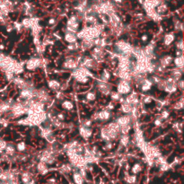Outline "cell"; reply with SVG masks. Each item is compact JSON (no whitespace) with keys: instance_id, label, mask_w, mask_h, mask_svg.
<instances>
[{"instance_id":"cell-1","label":"cell","mask_w":184,"mask_h":184,"mask_svg":"<svg viewBox=\"0 0 184 184\" xmlns=\"http://www.w3.org/2000/svg\"><path fill=\"white\" fill-rule=\"evenodd\" d=\"M103 30V25L102 24H94L90 27H85L83 30L77 32V37L79 39H90L93 40L98 39V37L102 34Z\"/></svg>"},{"instance_id":"cell-2","label":"cell","mask_w":184,"mask_h":184,"mask_svg":"<svg viewBox=\"0 0 184 184\" xmlns=\"http://www.w3.org/2000/svg\"><path fill=\"white\" fill-rule=\"evenodd\" d=\"M96 11L98 15L109 16L111 13H116V6L113 0H103L96 3Z\"/></svg>"},{"instance_id":"cell-3","label":"cell","mask_w":184,"mask_h":184,"mask_svg":"<svg viewBox=\"0 0 184 184\" xmlns=\"http://www.w3.org/2000/svg\"><path fill=\"white\" fill-rule=\"evenodd\" d=\"M73 76L75 77V78L77 82L81 83V84H85V83L88 82V80H89L88 77L91 76V73L85 68L79 67V68L74 69Z\"/></svg>"},{"instance_id":"cell-4","label":"cell","mask_w":184,"mask_h":184,"mask_svg":"<svg viewBox=\"0 0 184 184\" xmlns=\"http://www.w3.org/2000/svg\"><path fill=\"white\" fill-rule=\"evenodd\" d=\"M79 26H80V20L78 19L77 14L71 15L67 22H66V32H72V33H77L78 32Z\"/></svg>"},{"instance_id":"cell-5","label":"cell","mask_w":184,"mask_h":184,"mask_svg":"<svg viewBox=\"0 0 184 184\" xmlns=\"http://www.w3.org/2000/svg\"><path fill=\"white\" fill-rule=\"evenodd\" d=\"M105 129L107 134H108V137H109L111 141L117 139L120 135V127L116 122L110 123L108 126H106Z\"/></svg>"},{"instance_id":"cell-6","label":"cell","mask_w":184,"mask_h":184,"mask_svg":"<svg viewBox=\"0 0 184 184\" xmlns=\"http://www.w3.org/2000/svg\"><path fill=\"white\" fill-rule=\"evenodd\" d=\"M162 1L163 0H142L141 4L143 8L145 9V13H149L155 11Z\"/></svg>"},{"instance_id":"cell-7","label":"cell","mask_w":184,"mask_h":184,"mask_svg":"<svg viewBox=\"0 0 184 184\" xmlns=\"http://www.w3.org/2000/svg\"><path fill=\"white\" fill-rule=\"evenodd\" d=\"M117 90H118L117 92H118L119 94H129L131 92V86H130L129 81L122 80L118 83Z\"/></svg>"},{"instance_id":"cell-8","label":"cell","mask_w":184,"mask_h":184,"mask_svg":"<svg viewBox=\"0 0 184 184\" xmlns=\"http://www.w3.org/2000/svg\"><path fill=\"white\" fill-rule=\"evenodd\" d=\"M92 59L94 61H97V62H100V61H103V58H104V51H103V48L102 47H99V46H96L92 52Z\"/></svg>"},{"instance_id":"cell-9","label":"cell","mask_w":184,"mask_h":184,"mask_svg":"<svg viewBox=\"0 0 184 184\" xmlns=\"http://www.w3.org/2000/svg\"><path fill=\"white\" fill-rule=\"evenodd\" d=\"M88 5H89L88 0H78L77 2L76 6H75V10L77 12L78 14H83V13H84V12H85Z\"/></svg>"},{"instance_id":"cell-10","label":"cell","mask_w":184,"mask_h":184,"mask_svg":"<svg viewBox=\"0 0 184 184\" xmlns=\"http://www.w3.org/2000/svg\"><path fill=\"white\" fill-rule=\"evenodd\" d=\"M97 88L100 92L103 94H109L111 92V86L107 83V82H103V81H98L97 83Z\"/></svg>"},{"instance_id":"cell-11","label":"cell","mask_w":184,"mask_h":184,"mask_svg":"<svg viewBox=\"0 0 184 184\" xmlns=\"http://www.w3.org/2000/svg\"><path fill=\"white\" fill-rule=\"evenodd\" d=\"M41 64V60L38 58H32L29 59L26 63V68L28 70H34L38 68Z\"/></svg>"},{"instance_id":"cell-12","label":"cell","mask_w":184,"mask_h":184,"mask_svg":"<svg viewBox=\"0 0 184 184\" xmlns=\"http://www.w3.org/2000/svg\"><path fill=\"white\" fill-rule=\"evenodd\" d=\"M80 65H81V67L85 68V69L88 70V69H91V68L94 67L95 61L91 58H81Z\"/></svg>"},{"instance_id":"cell-13","label":"cell","mask_w":184,"mask_h":184,"mask_svg":"<svg viewBox=\"0 0 184 184\" xmlns=\"http://www.w3.org/2000/svg\"><path fill=\"white\" fill-rule=\"evenodd\" d=\"M130 122H131V117L130 115H124V116H121L116 119V123L119 127L130 125Z\"/></svg>"},{"instance_id":"cell-14","label":"cell","mask_w":184,"mask_h":184,"mask_svg":"<svg viewBox=\"0 0 184 184\" xmlns=\"http://www.w3.org/2000/svg\"><path fill=\"white\" fill-rule=\"evenodd\" d=\"M167 11H168V5H167V3H166L164 0H163V1L159 4V6H158L156 8V12L160 16L165 14V13H166Z\"/></svg>"},{"instance_id":"cell-15","label":"cell","mask_w":184,"mask_h":184,"mask_svg":"<svg viewBox=\"0 0 184 184\" xmlns=\"http://www.w3.org/2000/svg\"><path fill=\"white\" fill-rule=\"evenodd\" d=\"M33 90L34 89H31V88H25L23 89L21 92V97L23 99H24L25 101H30L33 99Z\"/></svg>"},{"instance_id":"cell-16","label":"cell","mask_w":184,"mask_h":184,"mask_svg":"<svg viewBox=\"0 0 184 184\" xmlns=\"http://www.w3.org/2000/svg\"><path fill=\"white\" fill-rule=\"evenodd\" d=\"M77 60H75L73 58H67L63 64V67L66 69H76L77 67Z\"/></svg>"},{"instance_id":"cell-17","label":"cell","mask_w":184,"mask_h":184,"mask_svg":"<svg viewBox=\"0 0 184 184\" xmlns=\"http://www.w3.org/2000/svg\"><path fill=\"white\" fill-rule=\"evenodd\" d=\"M95 118L99 119V120H102V121H106V120L110 119V118H111V112L108 110L102 111L99 113H96Z\"/></svg>"},{"instance_id":"cell-18","label":"cell","mask_w":184,"mask_h":184,"mask_svg":"<svg viewBox=\"0 0 184 184\" xmlns=\"http://www.w3.org/2000/svg\"><path fill=\"white\" fill-rule=\"evenodd\" d=\"M77 39V37L76 33H72V32H66L65 33V40L66 42H68L69 44L76 43Z\"/></svg>"},{"instance_id":"cell-19","label":"cell","mask_w":184,"mask_h":184,"mask_svg":"<svg viewBox=\"0 0 184 184\" xmlns=\"http://www.w3.org/2000/svg\"><path fill=\"white\" fill-rule=\"evenodd\" d=\"M12 104H13V103H11L10 102H2V103H0V114L9 111L11 110Z\"/></svg>"},{"instance_id":"cell-20","label":"cell","mask_w":184,"mask_h":184,"mask_svg":"<svg viewBox=\"0 0 184 184\" xmlns=\"http://www.w3.org/2000/svg\"><path fill=\"white\" fill-rule=\"evenodd\" d=\"M80 135L84 137V138H89L92 135V130L90 128H84V127H80Z\"/></svg>"},{"instance_id":"cell-21","label":"cell","mask_w":184,"mask_h":184,"mask_svg":"<svg viewBox=\"0 0 184 184\" xmlns=\"http://www.w3.org/2000/svg\"><path fill=\"white\" fill-rule=\"evenodd\" d=\"M73 182L75 184H84V178L81 175L79 171H75L73 174Z\"/></svg>"},{"instance_id":"cell-22","label":"cell","mask_w":184,"mask_h":184,"mask_svg":"<svg viewBox=\"0 0 184 184\" xmlns=\"http://www.w3.org/2000/svg\"><path fill=\"white\" fill-rule=\"evenodd\" d=\"M172 58L171 56H164L160 59V66H163V68H165L166 66H168L171 62H172Z\"/></svg>"},{"instance_id":"cell-23","label":"cell","mask_w":184,"mask_h":184,"mask_svg":"<svg viewBox=\"0 0 184 184\" xmlns=\"http://www.w3.org/2000/svg\"><path fill=\"white\" fill-rule=\"evenodd\" d=\"M154 84L152 83V81H151V79H146L145 78L144 80V82H143V84H141V91H143V92H147V91H149L151 88H152V85H153Z\"/></svg>"},{"instance_id":"cell-24","label":"cell","mask_w":184,"mask_h":184,"mask_svg":"<svg viewBox=\"0 0 184 184\" xmlns=\"http://www.w3.org/2000/svg\"><path fill=\"white\" fill-rule=\"evenodd\" d=\"M174 39H175V36H174L173 32H169V33L165 34L164 37H163V43H164V45H166V46L171 45V43L173 42Z\"/></svg>"},{"instance_id":"cell-25","label":"cell","mask_w":184,"mask_h":184,"mask_svg":"<svg viewBox=\"0 0 184 184\" xmlns=\"http://www.w3.org/2000/svg\"><path fill=\"white\" fill-rule=\"evenodd\" d=\"M21 181L24 184H27L28 182H30L31 181H32V173H30L29 171H24L22 173L21 175Z\"/></svg>"},{"instance_id":"cell-26","label":"cell","mask_w":184,"mask_h":184,"mask_svg":"<svg viewBox=\"0 0 184 184\" xmlns=\"http://www.w3.org/2000/svg\"><path fill=\"white\" fill-rule=\"evenodd\" d=\"M13 82H14V84H15L19 88H21V89H25V88H27L28 82H26L24 79L19 78V77H18V78H14Z\"/></svg>"},{"instance_id":"cell-27","label":"cell","mask_w":184,"mask_h":184,"mask_svg":"<svg viewBox=\"0 0 184 184\" xmlns=\"http://www.w3.org/2000/svg\"><path fill=\"white\" fill-rule=\"evenodd\" d=\"M48 86L53 91H57V90H58L60 88V84H59L58 81L53 79V80H50L48 82Z\"/></svg>"},{"instance_id":"cell-28","label":"cell","mask_w":184,"mask_h":184,"mask_svg":"<svg viewBox=\"0 0 184 184\" xmlns=\"http://www.w3.org/2000/svg\"><path fill=\"white\" fill-rule=\"evenodd\" d=\"M81 45H82V49L84 51L89 50V49H91V48H92L94 46L93 40H90V39H83V42H82Z\"/></svg>"},{"instance_id":"cell-29","label":"cell","mask_w":184,"mask_h":184,"mask_svg":"<svg viewBox=\"0 0 184 184\" xmlns=\"http://www.w3.org/2000/svg\"><path fill=\"white\" fill-rule=\"evenodd\" d=\"M5 152L6 154V156H13L15 154V148L12 144H6V146L5 148Z\"/></svg>"},{"instance_id":"cell-30","label":"cell","mask_w":184,"mask_h":184,"mask_svg":"<svg viewBox=\"0 0 184 184\" xmlns=\"http://www.w3.org/2000/svg\"><path fill=\"white\" fill-rule=\"evenodd\" d=\"M134 108H135V107H133V106L130 105V103H126L125 101H123V103H122V111H123V112L129 114V113H130V112L133 111Z\"/></svg>"},{"instance_id":"cell-31","label":"cell","mask_w":184,"mask_h":184,"mask_svg":"<svg viewBox=\"0 0 184 184\" xmlns=\"http://www.w3.org/2000/svg\"><path fill=\"white\" fill-rule=\"evenodd\" d=\"M173 61H174V64H175V66H177L178 68H180V69H182V67H183V64H184L183 56L176 57V58H175V59H174Z\"/></svg>"},{"instance_id":"cell-32","label":"cell","mask_w":184,"mask_h":184,"mask_svg":"<svg viewBox=\"0 0 184 184\" xmlns=\"http://www.w3.org/2000/svg\"><path fill=\"white\" fill-rule=\"evenodd\" d=\"M182 69H180V70H172L171 72V78L173 79L174 81H178L180 80V78L182 77Z\"/></svg>"},{"instance_id":"cell-33","label":"cell","mask_w":184,"mask_h":184,"mask_svg":"<svg viewBox=\"0 0 184 184\" xmlns=\"http://www.w3.org/2000/svg\"><path fill=\"white\" fill-rule=\"evenodd\" d=\"M142 165H141V163H135L133 166H132L131 168V172L134 174V175H136V174H137V173H139L140 171H142Z\"/></svg>"},{"instance_id":"cell-34","label":"cell","mask_w":184,"mask_h":184,"mask_svg":"<svg viewBox=\"0 0 184 184\" xmlns=\"http://www.w3.org/2000/svg\"><path fill=\"white\" fill-rule=\"evenodd\" d=\"M37 169H38V171L41 173V174H45L47 171H48V167H47V164L45 163H42V162H40L39 164H38V166H37Z\"/></svg>"},{"instance_id":"cell-35","label":"cell","mask_w":184,"mask_h":184,"mask_svg":"<svg viewBox=\"0 0 184 184\" xmlns=\"http://www.w3.org/2000/svg\"><path fill=\"white\" fill-rule=\"evenodd\" d=\"M73 103L71 101H68V100H66L62 103V108L65 109V110H67V111H71L73 109Z\"/></svg>"},{"instance_id":"cell-36","label":"cell","mask_w":184,"mask_h":184,"mask_svg":"<svg viewBox=\"0 0 184 184\" xmlns=\"http://www.w3.org/2000/svg\"><path fill=\"white\" fill-rule=\"evenodd\" d=\"M130 143V137L128 135H122L120 136V144L123 146H127Z\"/></svg>"},{"instance_id":"cell-37","label":"cell","mask_w":184,"mask_h":184,"mask_svg":"<svg viewBox=\"0 0 184 184\" xmlns=\"http://www.w3.org/2000/svg\"><path fill=\"white\" fill-rule=\"evenodd\" d=\"M111 78V73L108 70H104L101 76V81L103 82H108Z\"/></svg>"},{"instance_id":"cell-38","label":"cell","mask_w":184,"mask_h":184,"mask_svg":"<svg viewBox=\"0 0 184 184\" xmlns=\"http://www.w3.org/2000/svg\"><path fill=\"white\" fill-rule=\"evenodd\" d=\"M125 180H126L127 183L135 184L137 182V175H134V174H132V175H128V176L126 177Z\"/></svg>"},{"instance_id":"cell-39","label":"cell","mask_w":184,"mask_h":184,"mask_svg":"<svg viewBox=\"0 0 184 184\" xmlns=\"http://www.w3.org/2000/svg\"><path fill=\"white\" fill-rule=\"evenodd\" d=\"M71 170H72V167H71L70 164H64L60 168V171L62 173H69L71 171Z\"/></svg>"},{"instance_id":"cell-40","label":"cell","mask_w":184,"mask_h":184,"mask_svg":"<svg viewBox=\"0 0 184 184\" xmlns=\"http://www.w3.org/2000/svg\"><path fill=\"white\" fill-rule=\"evenodd\" d=\"M174 28H175L176 31H182L183 30V24L179 20L174 21Z\"/></svg>"},{"instance_id":"cell-41","label":"cell","mask_w":184,"mask_h":184,"mask_svg":"<svg viewBox=\"0 0 184 184\" xmlns=\"http://www.w3.org/2000/svg\"><path fill=\"white\" fill-rule=\"evenodd\" d=\"M16 148H17V150H18L19 152H23V151L25 150V148H26V145H25L24 142H20V143L17 144Z\"/></svg>"},{"instance_id":"cell-42","label":"cell","mask_w":184,"mask_h":184,"mask_svg":"<svg viewBox=\"0 0 184 184\" xmlns=\"http://www.w3.org/2000/svg\"><path fill=\"white\" fill-rule=\"evenodd\" d=\"M95 98H96V94H95L93 92H88V93L86 94V100H88V101H90V102L94 101Z\"/></svg>"},{"instance_id":"cell-43","label":"cell","mask_w":184,"mask_h":184,"mask_svg":"<svg viewBox=\"0 0 184 184\" xmlns=\"http://www.w3.org/2000/svg\"><path fill=\"white\" fill-rule=\"evenodd\" d=\"M91 125H92V120L91 119H84L82 122V127H84V128H90Z\"/></svg>"},{"instance_id":"cell-44","label":"cell","mask_w":184,"mask_h":184,"mask_svg":"<svg viewBox=\"0 0 184 184\" xmlns=\"http://www.w3.org/2000/svg\"><path fill=\"white\" fill-rule=\"evenodd\" d=\"M111 99L114 100V101H118L120 98V94L117 92H111Z\"/></svg>"},{"instance_id":"cell-45","label":"cell","mask_w":184,"mask_h":184,"mask_svg":"<svg viewBox=\"0 0 184 184\" xmlns=\"http://www.w3.org/2000/svg\"><path fill=\"white\" fill-rule=\"evenodd\" d=\"M77 48H78V44H77V42H76V43H73V44H69V45L67 46V49H68L69 51H77Z\"/></svg>"},{"instance_id":"cell-46","label":"cell","mask_w":184,"mask_h":184,"mask_svg":"<svg viewBox=\"0 0 184 184\" xmlns=\"http://www.w3.org/2000/svg\"><path fill=\"white\" fill-rule=\"evenodd\" d=\"M176 47L179 51H183V42H182V39H181L177 43H176Z\"/></svg>"},{"instance_id":"cell-47","label":"cell","mask_w":184,"mask_h":184,"mask_svg":"<svg viewBox=\"0 0 184 184\" xmlns=\"http://www.w3.org/2000/svg\"><path fill=\"white\" fill-rule=\"evenodd\" d=\"M6 146V141H4L2 138H0V153H2L3 151H5V148Z\"/></svg>"},{"instance_id":"cell-48","label":"cell","mask_w":184,"mask_h":184,"mask_svg":"<svg viewBox=\"0 0 184 184\" xmlns=\"http://www.w3.org/2000/svg\"><path fill=\"white\" fill-rule=\"evenodd\" d=\"M174 108L177 109V110H182V109L183 108V102H182V100H181L180 102H178V103L175 104Z\"/></svg>"},{"instance_id":"cell-49","label":"cell","mask_w":184,"mask_h":184,"mask_svg":"<svg viewBox=\"0 0 184 184\" xmlns=\"http://www.w3.org/2000/svg\"><path fill=\"white\" fill-rule=\"evenodd\" d=\"M162 80H163V79L161 78V77H152V79H151L152 83H153V84H158Z\"/></svg>"},{"instance_id":"cell-50","label":"cell","mask_w":184,"mask_h":184,"mask_svg":"<svg viewBox=\"0 0 184 184\" xmlns=\"http://www.w3.org/2000/svg\"><path fill=\"white\" fill-rule=\"evenodd\" d=\"M176 85H177V88H180L181 90H183V80H179L178 83H176Z\"/></svg>"},{"instance_id":"cell-51","label":"cell","mask_w":184,"mask_h":184,"mask_svg":"<svg viewBox=\"0 0 184 184\" xmlns=\"http://www.w3.org/2000/svg\"><path fill=\"white\" fill-rule=\"evenodd\" d=\"M168 117H169V112H168L167 111H163L162 112L161 118H163V119H166V118H168Z\"/></svg>"},{"instance_id":"cell-52","label":"cell","mask_w":184,"mask_h":184,"mask_svg":"<svg viewBox=\"0 0 184 184\" xmlns=\"http://www.w3.org/2000/svg\"><path fill=\"white\" fill-rule=\"evenodd\" d=\"M163 119L161 118V117H160V118H157L155 120V125H156V126H161L162 123H163Z\"/></svg>"},{"instance_id":"cell-53","label":"cell","mask_w":184,"mask_h":184,"mask_svg":"<svg viewBox=\"0 0 184 184\" xmlns=\"http://www.w3.org/2000/svg\"><path fill=\"white\" fill-rule=\"evenodd\" d=\"M152 97H150V96H145V98H144V103H150L151 102H152Z\"/></svg>"},{"instance_id":"cell-54","label":"cell","mask_w":184,"mask_h":184,"mask_svg":"<svg viewBox=\"0 0 184 184\" xmlns=\"http://www.w3.org/2000/svg\"><path fill=\"white\" fill-rule=\"evenodd\" d=\"M57 118H58L59 121H62V120H64V118H65V115H64L63 113H58V114L57 115Z\"/></svg>"},{"instance_id":"cell-55","label":"cell","mask_w":184,"mask_h":184,"mask_svg":"<svg viewBox=\"0 0 184 184\" xmlns=\"http://www.w3.org/2000/svg\"><path fill=\"white\" fill-rule=\"evenodd\" d=\"M48 23H49L50 25H54V24H56V19H55V18H51V19L49 20Z\"/></svg>"},{"instance_id":"cell-56","label":"cell","mask_w":184,"mask_h":184,"mask_svg":"<svg viewBox=\"0 0 184 184\" xmlns=\"http://www.w3.org/2000/svg\"><path fill=\"white\" fill-rule=\"evenodd\" d=\"M111 147H112L111 143V142H107V145H106V146H105V149H107V150H110Z\"/></svg>"},{"instance_id":"cell-57","label":"cell","mask_w":184,"mask_h":184,"mask_svg":"<svg viewBox=\"0 0 184 184\" xmlns=\"http://www.w3.org/2000/svg\"><path fill=\"white\" fill-rule=\"evenodd\" d=\"M141 39H142V41H144V42H145L147 39H148V37H147V35H143L142 37H141Z\"/></svg>"},{"instance_id":"cell-58","label":"cell","mask_w":184,"mask_h":184,"mask_svg":"<svg viewBox=\"0 0 184 184\" xmlns=\"http://www.w3.org/2000/svg\"><path fill=\"white\" fill-rule=\"evenodd\" d=\"M108 109H109V110H113V109H114V104L110 103V104L108 105Z\"/></svg>"},{"instance_id":"cell-59","label":"cell","mask_w":184,"mask_h":184,"mask_svg":"<svg viewBox=\"0 0 184 184\" xmlns=\"http://www.w3.org/2000/svg\"><path fill=\"white\" fill-rule=\"evenodd\" d=\"M176 56H177V57L182 56V51H176Z\"/></svg>"},{"instance_id":"cell-60","label":"cell","mask_w":184,"mask_h":184,"mask_svg":"<svg viewBox=\"0 0 184 184\" xmlns=\"http://www.w3.org/2000/svg\"><path fill=\"white\" fill-rule=\"evenodd\" d=\"M49 182L51 184H54L55 182H56V180H55V179H53V178H51V179H50V180H49Z\"/></svg>"},{"instance_id":"cell-61","label":"cell","mask_w":184,"mask_h":184,"mask_svg":"<svg viewBox=\"0 0 184 184\" xmlns=\"http://www.w3.org/2000/svg\"><path fill=\"white\" fill-rule=\"evenodd\" d=\"M92 3H100V2H102L103 0H92Z\"/></svg>"},{"instance_id":"cell-62","label":"cell","mask_w":184,"mask_h":184,"mask_svg":"<svg viewBox=\"0 0 184 184\" xmlns=\"http://www.w3.org/2000/svg\"><path fill=\"white\" fill-rule=\"evenodd\" d=\"M5 49V46L3 44H0V51H3Z\"/></svg>"},{"instance_id":"cell-63","label":"cell","mask_w":184,"mask_h":184,"mask_svg":"<svg viewBox=\"0 0 184 184\" xmlns=\"http://www.w3.org/2000/svg\"><path fill=\"white\" fill-rule=\"evenodd\" d=\"M27 184H36V182H35L34 181H31L30 182H28V183H27Z\"/></svg>"},{"instance_id":"cell-64","label":"cell","mask_w":184,"mask_h":184,"mask_svg":"<svg viewBox=\"0 0 184 184\" xmlns=\"http://www.w3.org/2000/svg\"><path fill=\"white\" fill-rule=\"evenodd\" d=\"M69 2H77L78 0H68Z\"/></svg>"}]
</instances>
